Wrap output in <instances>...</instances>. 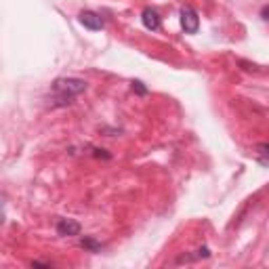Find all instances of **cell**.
<instances>
[{
	"label": "cell",
	"mask_w": 269,
	"mask_h": 269,
	"mask_svg": "<svg viewBox=\"0 0 269 269\" xmlns=\"http://www.w3.org/2000/svg\"><path fill=\"white\" fill-rule=\"evenodd\" d=\"M254 153H257V156H263V158H269V141H263V143L254 145Z\"/></svg>",
	"instance_id": "7"
},
{
	"label": "cell",
	"mask_w": 269,
	"mask_h": 269,
	"mask_svg": "<svg viewBox=\"0 0 269 269\" xmlns=\"http://www.w3.org/2000/svg\"><path fill=\"white\" fill-rule=\"evenodd\" d=\"M181 28L185 30V34H196L200 30V19H198L196 9H191V6L181 9Z\"/></svg>",
	"instance_id": "2"
},
{
	"label": "cell",
	"mask_w": 269,
	"mask_h": 269,
	"mask_svg": "<svg viewBox=\"0 0 269 269\" xmlns=\"http://www.w3.org/2000/svg\"><path fill=\"white\" fill-rule=\"evenodd\" d=\"M131 84H133V91L137 93V95H141V97H145V95L150 93V91H147V86H145V84H143V82H141V80H133Z\"/></svg>",
	"instance_id": "8"
},
{
	"label": "cell",
	"mask_w": 269,
	"mask_h": 269,
	"mask_svg": "<svg viewBox=\"0 0 269 269\" xmlns=\"http://www.w3.org/2000/svg\"><path fill=\"white\" fill-rule=\"evenodd\" d=\"M261 19H265V21H269V4H265L263 9H261Z\"/></svg>",
	"instance_id": "11"
},
{
	"label": "cell",
	"mask_w": 269,
	"mask_h": 269,
	"mask_svg": "<svg viewBox=\"0 0 269 269\" xmlns=\"http://www.w3.org/2000/svg\"><path fill=\"white\" fill-rule=\"evenodd\" d=\"M32 265H34V267H53L50 261H32Z\"/></svg>",
	"instance_id": "10"
},
{
	"label": "cell",
	"mask_w": 269,
	"mask_h": 269,
	"mask_svg": "<svg viewBox=\"0 0 269 269\" xmlns=\"http://www.w3.org/2000/svg\"><path fill=\"white\" fill-rule=\"evenodd\" d=\"M50 88H53V95L59 101L57 105H67L72 103L74 97L86 91V82L82 78H57Z\"/></svg>",
	"instance_id": "1"
},
{
	"label": "cell",
	"mask_w": 269,
	"mask_h": 269,
	"mask_svg": "<svg viewBox=\"0 0 269 269\" xmlns=\"http://www.w3.org/2000/svg\"><path fill=\"white\" fill-rule=\"evenodd\" d=\"M80 223L74 219H59V223H57V234L63 238H76V235H80Z\"/></svg>",
	"instance_id": "4"
},
{
	"label": "cell",
	"mask_w": 269,
	"mask_h": 269,
	"mask_svg": "<svg viewBox=\"0 0 269 269\" xmlns=\"http://www.w3.org/2000/svg\"><path fill=\"white\" fill-rule=\"evenodd\" d=\"M80 23L84 25L86 30H91V32H99V30H103V19H101L99 13H95V11H82L80 15Z\"/></svg>",
	"instance_id": "3"
},
{
	"label": "cell",
	"mask_w": 269,
	"mask_h": 269,
	"mask_svg": "<svg viewBox=\"0 0 269 269\" xmlns=\"http://www.w3.org/2000/svg\"><path fill=\"white\" fill-rule=\"evenodd\" d=\"M91 156L101 158V160H112V153L105 151V150H101V147H91Z\"/></svg>",
	"instance_id": "9"
},
{
	"label": "cell",
	"mask_w": 269,
	"mask_h": 269,
	"mask_svg": "<svg viewBox=\"0 0 269 269\" xmlns=\"http://www.w3.org/2000/svg\"><path fill=\"white\" fill-rule=\"evenodd\" d=\"M80 246L84 248V251H88V252H101V251H103V244L95 240L93 235H84V238H80Z\"/></svg>",
	"instance_id": "6"
},
{
	"label": "cell",
	"mask_w": 269,
	"mask_h": 269,
	"mask_svg": "<svg viewBox=\"0 0 269 269\" xmlns=\"http://www.w3.org/2000/svg\"><path fill=\"white\" fill-rule=\"evenodd\" d=\"M141 21H143V25L147 30H151V32H158L160 30V25H162V21H160V15H158V11H153V9H145L143 11V15H141Z\"/></svg>",
	"instance_id": "5"
}]
</instances>
